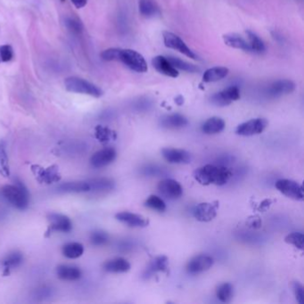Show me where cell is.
<instances>
[{"mask_svg": "<svg viewBox=\"0 0 304 304\" xmlns=\"http://www.w3.org/2000/svg\"><path fill=\"white\" fill-rule=\"evenodd\" d=\"M176 104L178 105H182L184 104V97L182 96H177L175 98Z\"/></svg>", "mask_w": 304, "mask_h": 304, "instance_id": "7dc6e473", "label": "cell"}, {"mask_svg": "<svg viewBox=\"0 0 304 304\" xmlns=\"http://www.w3.org/2000/svg\"><path fill=\"white\" fill-rule=\"evenodd\" d=\"M217 209H218V204H214L213 203H201L195 207L193 214L196 218V221L209 222L213 221L217 216Z\"/></svg>", "mask_w": 304, "mask_h": 304, "instance_id": "e0dca14e", "label": "cell"}, {"mask_svg": "<svg viewBox=\"0 0 304 304\" xmlns=\"http://www.w3.org/2000/svg\"><path fill=\"white\" fill-rule=\"evenodd\" d=\"M65 25L73 33H80L83 29V24L77 18L67 17L65 19Z\"/></svg>", "mask_w": 304, "mask_h": 304, "instance_id": "ab89813d", "label": "cell"}, {"mask_svg": "<svg viewBox=\"0 0 304 304\" xmlns=\"http://www.w3.org/2000/svg\"><path fill=\"white\" fill-rule=\"evenodd\" d=\"M247 224H248V226L250 228H253V229H259L262 226V221H261V219L259 217H254V218H250L249 219Z\"/></svg>", "mask_w": 304, "mask_h": 304, "instance_id": "f6af8a7d", "label": "cell"}, {"mask_svg": "<svg viewBox=\"0 0 304 304\" xmlns=\"http://www.w3.org/2000/svg\"><path fill=\"white\" fill-rule=\"evenodd\" d=\"M169 268V260L166 256H158L151 262L146 267V271L143 274L144 279H148L152 278L159 272H165Z\"/></svg>", "mask_w": 304, "mask_h": 304, "instance_id": "7402d4cb", "label": "cell"}, {"mask_svg": "<svg viewBox=\"0 0 304 304\" xmlns=\"http://www.w3.org/2000/svg\"><path fill=\"white\" fill-rule=\"evenodd\" d=\"M13 57V47L10 45L0 46V63H6Z\"/></svg>", "mask_w": 304, "mask_h": 304, "instance_id": "60d3db41", "label": "cell"}, {"mask_svg": "<svg viewBox=\"0 0 304 304\" xmlns=\"http://www.w3.org/2000/svg\"><path fill=\"white\" fill-rule=\"evenodd\" d=\"M158 191L168 200H177L183 195V188L175 179H164L159 182Z\"/></svg>", "mask_w": 304, "mask_h": 304, "instance_id": "9c48e42d", "label": "cell"}, {"mask_svg": "<svg viewBox=\"0 0 304 304\" xmlns=\"http://www.w3.org/2000/svg\"><path fill=\"white\" fill-rule=\"evenodd\" d=\"M152 64L156 71L163 75L171 77V78H177L179 75L178 70L171 65L170 61L165 56H163V55L155 56L152 60Z\"/></svg>", "mask_w": 304, "mask_h": 304, "instance_id": "d6986e66", "label": "cell"}, {"mask_svg": "<svg viewBox=\"0 0 304 304\" xmlns=\"http://www.w3.org/2000/svg\"><path fill=\"white\" fill-rule=\"evenodd\" d=\"M162 155L168 163L171 164H188L192 161L191 154L189 152L179 148H163Z\"/></svg>", "mask_w": 304, "mask_h": 304, "instance_id": "5bb4252c", "label": "cell"}, {"mask_svg": "<svg viewBox=\"0 0 304 304\" xmlns=\"http://www.w3.org/2000/svg\"><path fill=\"white\" fill-rule=\"evenodd\" d=\"M56 191L62 194H83L89 193L90 186L88 180H80V181H70L58 185Z\"/></svg>", "mask_w": 304, "mask_h": 304, "instance_id": "ac0fdd59", "label": "cell"}, {"mask_svg": "<svg viewBox=\"0 0 304 304\" xmlns=\"http://www.w3.org/2000/svg\"><path fill=\"white\" fill-rule=\"evenodd\" d=\"M214 260L212 256L201 254L195 256L188 262L187 271L191 275H196L209 271L213 266Z\"/></svg>", "mask_w": 304, "mask_h": 304, "instance_id": "7c38bea8", "label": "cell"}, {"mask_svg": "<svg viewBox=\"0 0 304 304\" xmlns=\"http://www.w3.org/2000/svg\"><path fill=\"white\" fill-rule=\"evenodd\" d=\"M246 33L248 42H249V45L251 46V49H252V53L263 54L266 51L265 44L262 40V38L259 37L258 35H256L251 30H247Z\"/></svg>", "mask_w": 304, "mask_h": 304, "instance_id": "4dcf8cb0", "label": "cell"}, {"mask_svg": "<svg viewBox=\"0 0 304 304\" xmlns=\"http://www.w3.org/2000/svg\"><path fill=\"white\" fill-rule=\"evenodd\" d=\"M61 1H62V2H63V1H64V0H61Z\"/></svg>", "mask_w": 304, "mask_h": 304, "instance_id": "c3c4849f", "label": "cell"}, {"mask_svg": "<svg viewBox=\"0 0 304 304\" xmlns=\"http://www.w3.org/2000/svg\"><path fill=\"white\" fill-rule=\"evenodd\" d=\"M223 41L229 47L236 48V49H241V50L252 53V49H251L248 40H246V38H243L238 34H226L223 36Z\"/></svg>", "mask_w": 304, "mask_h": 304, "instance_id": "484cf974", "label": "cell"}, {"mask_svg": "<svg viewBox=\"0 0 304 304\" xmlns=\"http://www.w3.org/2000/svg\"><path fill=\"white\" fill-rule=\"evenodd\" d=\"M48 227L46 229L45 237L48 238L52 234L69 233L72 229V222L71 219L66 215L60 213H52L47 215Z\"/></svg>", "mask_w": 304, "mask_h": 304, "instance_id": "5b68a950", "label": "cell"}, {"mask_svg": "<svg viewBox=\"0 0 304 304\" xmlns=\"http://www.w3.org/2000/svg\"><path fill=\"white\" fill-rule=\"evenodd\" d=\"M226 123L223 119L220 117H212L204 121L201 129L203 133L206 135H215L222 132L225 129Z\"/></svg>", "mask_w": 304, "mask_h": 304, "instance_id": "4316f807", "label": "cell"}, {"mask_svg": "<svg viewBox=\"0 0 304 304\" xmlns=\"http://www.w3.org/2000/svg\"><path fill=\"white\" fill-rule=\"evenodd\" d=\"M217 298L221 303L228 304L233 299L234 287L230 283H223L220 285L216 290Z\"/></svg>", "mask_w": 304, "mask_h": 304, "instance_id": "1f68e13d", "label": "cell"}, {"mask_svg": "<svg viewBox=\"0 0 304 304\" xmlns=\"http://www.w3.org/2000/svg\"><path fill=\"white\" fill-rule=\"evenodd\" d=\"M285 242L288 245H292L300 250L304 249V234L301 233V232H293V233L288 234V236L285 238Z\"/></svg>", "mask_w": 304, "mask_h": 304, "instance_id": "8d00e7d4", "label": "cell"}, {"mask_svg": "<svg viewBox=\"0 0 304 304\" xmlns=\"http://www.w3.org/2000/svg\"><path fill=\"white\" fill-rule=\"evenodd\" d=\"M30 170L39 183L51 185V184L58 183L62 179V176L59 171V167L55 164L46 168L33 164L30 167Z\"/></svg>", "mask_w": 304, "mask_h": 304, "instance_id": "8992f818", "label": "cell"}, {"mask_svg": "<svg viewBox=\"0 0 304 304\" xmlns=\"http://www.w3.org/2000/svg\"><path fill=\"white\" fill-rule=\"evenodd\" d=\"M118 61L124 63L131 71L138 73H144L148 70L146 59L141 54L133 49H121L120 48Z\"/></svg>", "mask_w": 304, "mask_h": 304, "instance_id": "277c9868", "label": "cell"}, {"mask_svg": "<svg viewBox=\"0 0 304 304\" xmlns=\"http://www.w3.org/2000/svg\"><path fill=\"white\" fill-rule=\"evenodd\" d=\"M296 89V84L290 79H279L269 86L267 89V95L271 97L288 95Z\"/></svg>", "mask_w": 304, "mask_h": 304, "instance_id": "9a60e30c", "label": "cell"}, {"mask_svg": "<svg viewBox=\"0 0 304 304\" xmlns=\"http://www.w3.org/2000/svg\"><path fill=\"white\" fill-rule=\"evenodd\" d=\"M193 176L203 186H224L232 178V172L225 166L206 164L197 168Z\"/></svg>", "mask_w": 304, "mask_h": 304, "instance_id": "6da1fadb", "label": "cell"}, {"mask_svg": "<svg viewBox=\"0 0 304 304\" xmlns=\"http://www.w3.org/2000/svg\"><path fill=\"white\" fill-rule=\"evenodd\" d=\"M116 157V150L113 147H106L97 151L93 154L89 160V163L93 168L101 169L108 166L109 164L113 163Z\"/></svg>", "mask_w": 304, "mask_h": 304, "instance_id": "4fadbf2b", "label": "cell"}, {"mask_svg": "<svg viewBox=\"0 0 304 304\" xmlns=\"http://www.w3.org/2000/svg\"><path fill=\"white\" fill-rule=\"evenodd\" d=\"M167 58L170 61L171 65L176 68L177 70H181V71H187V72H197V71H200V69L195 64L188 63V62L183 61V60L178 58V57L170 56V57H167Z\"/></svg>", "mask_w": 304, "mask_h": 304, "instance_id": "e575fe53", "label": "cell"}, {"mask_svg": "<svg viewBox=\"0 0 304 304\" xmlns=\"http://www.w3.org/2000/svg\"><path fill=\"white\" fill-rule=\"evenodd\" d=\"M139 12L146 18L154 17L159 13L158 8L152 0H139Z\"/></svg>", "mask_w": 304, "mask_h": 304, "instance_id": "836d02e7", "label": "cell"}, {"mask_svg": "<svg viewBox=\"0 0 304 304\" xmlns=\"http://www.w3.org/2000/svg\"><path fill=\"white\" fill-rule=\"evenodd\" d=\"M2 196L13 207L24 211L29 204V193L25 185L16 180L13 185H5L1 189Z\"/></svg>", "mask_w": 304, "mask_h": 304, "instance_id": "7a4b0ae2", "label": "cell"}, {"mask_svg": "<svg viewBox=\"0 0 304 304\" xmlns=\"http://www.w3.org/2000/svg\"><path fill=\"white\" fill-rule=\"evenodd\" d=\"M229 70L226 67L217 66L210 68L204 71L203 75V81L206 83L216 82L221 79L226 78L229 74Z\"/></svg>", "mask_w": 304, "mask_h": 304, "instance_id": "83f0119b", "label": "cell"}, {"mask_svg": "<svg viewBox=\"0 0 304 304\" xmlns=\"http://www.w3.org/2000/svg\"><path fill=\"white\" fill-rule=\"evenodd\" d=\"M56 276L63 281H77L82 276V271L79 267L62 264L56 268Z\"/></svg>", "mask_w": 304, "mask_h": 304, "instance_id": "44dd1931", "label": "cell"}, {"mask_svg": "<svg viewBox=\"0 0 304 304\" xmlns=\"http://www.w3.org/2000/svg\"><path fill=\"white\" fill-rule=\"evenodd\" d=\"M64 86L68 91L78 94H84L94 97H100L103 96L104 92L96 86L95 84L89 82L86 79L79 77H69L64 80Z\"/></svg>", "mask_w": 304, "mask_h": 304, "instance_id": "3957f363", "label": "cell"}, {"mask_svg": "<svg viewBox=\"0 0 304 304\" xmlns=\"http://www.w3.org/2000/svg\"><path fill=\"white\" fill-rule=\"evenodd\" d=\"M269 122L264 118H255L245 121L238 126L236 133L243 137H252L263 133L266 129Z\"/></svg>", "mask_w": 304, "mask_h": 304, "instance_id": "ba28073f", "label": "cell"}, {"mask_svg": "<svg viewBox=\"0 0 304 304\" xmlns=\"http://www.w3.org/2000/svg\"><path fill=\"white\" fill-rule=\"evenodd\" d=\"M0 175L4 178H8L10 176L8 155L4 141H0Z\"/></svg>", "mask_w": 304, "mask_h": 304, "instance_id": "d6a6232c", "label": "cell"}, {"mask_svg": "<svg viewBox=\"0 0 304 304\" xmlns=\"http://www.w3.org/2000/svg\"><path fill=\"white\" fill-rule=\"evenodd\" d=\"M292 288L294 295L296 297L297 303L300 304H304V288L303 285L300 282H293L292 284Z\"/></svg>", "mask_w": 304, "mask_h": 304, "instance_id": "7bdbcfd3", "label": "cell"}, {"mask_svg": "<svg viewBox=\"0 0 304 304\" xmlns=\"http://www.w3.org/2000/svg\"><path fill=\"white\" fill-rule=\"evenodd\" d=\"M275 187L284 196L296 201H304V188L301 184L292 179H279L275 184Z\"/></svg>", "mask_w": 304, "mask_h": 304, "instance_id": "52a82bcc", "label": "cell"}, {"mask_svg": "<svg viewBox=\"0 0 304 304\" xmlns=\"http://www.w3.org/2000/svg\"><path fill=\"white\" fill-rule=\"evenodd\" d=\"M22 263H23V254H21V252L13 251V252L9 253L4 257L3 263H2L3 267H4L3 276L7 277L10 275L11 271L18 267L21 266Z\"/></svg>", "mask_w": 304, "mask_h": 304, "instance_id": "603a6c76", "label": "cell"}, {"mask_svg": "<svg viewBox=\"0 0 304 304\" xmlns=\"http://www.w3.org/2000/svg\"><path fill=\"white\" fill-rule=\"evenodd\" d=\"M130 263L124 258L118 257L105 262L104 264V271L109 273H126L130 270Z\"/></svg>", "mask_w": 304, "mask_h": 304, "instance_id": "d4e9b609", "label": "cell"}, {"mask_svg": "<svg viewBox=\"0 0 304 304\" xmlns=\"http://www.w3.org/2000/svg\"><path fill=\"white\" fill-rule=\"evenodd\" d=\"M145 205L147 208L151 209L153 211H156L159 213H163L166 210V204L163 201V198H161L160 196H154V195H152L146 199Z\"/></svg>", "mask_w": 304, "mask_h": 304, "instance_id": "d590c367", "label": "cell"}, {"mask_svg": "<svg viewBox=\"0 0 304 304\" xmlns=\"http://www.w3.org/2000/svg\"><path fill=\"white\" fill-rule=\"evenodd\" d=\"M120 53V48H108L105 49L101 53V58L106 62H112V61H118Z\"/></svg>", "mask_w": 304, "mask_h": 304, "instance_id": "b9f144b4", "label": "cell"}, {"mask_svg": "<svg viewBox=\"0 0 304 304\" xmlns=\"http://www.w3.org/2000/svg\"><path fill=\"white\" fill-rule=\"evenodd\" d=\"M238 99H240V89L237 86L229 87L222 91L215 93L210 97L211 103L219 107L227 106Z\"/></svg>", "mask_w": 304, "mask_h": 304, "instance_id": "8fae6325", "label": "cell"}, {"mask_svg": "<svg viewBox=\"0 0 304 304\" xmlns=\"http://www.w3.org/2000/svg\"><path fill=\"white\" fill-rule=\"evenodd\" d=\"M188 124V119L182 114H179V113L169 114V115H165V116H163L160 119V126L163 129H182Z\"/></svg>", "mask_w": 304, "mask_h": 304, "instance_id": "ffe728a7", "label": "cell"}, {"mask_svg": "<svg viewBox=\"0 0 304 304\" xmlns=\"http://www.w3.org/2000/svg\"><path fill=\"white\" fill-rule=\"evenodd\" d=\"M54 295V289L48 286H41L33 292V298L36 301L47 300Z\"/></svg>", "mask_w": 304, "mask_h": 304, "instance_id": "f35d334b", "label": "cell"}, {"mask_svg": "<svg viewBox=\"0 0 304 304\" xmlns=\"http://www.w3.org/2000/svg\"><path fill=\"white\" fill-rule=\"evenodd\" d=\"M163 37L164 45L167 47L179 51V53L185 54L189 58L194 59V60L197 59V55L187 46V44L179 38L178 35L172 33V32H169V31H164L163 33Z\"/></svg>", "mask_w": 304, "mask_h": 304, "instance_id": "30bf717a", "label": "cell"}, {"mask_svg": "<svg viewBox=\"0 0 304 304\" xmlns=\"http://www.w3.org/2000/svg\"><path fill=\"white\" fill-rule=\"evenodd\" d=\"M62 253L64 257L71 260H75L83 255L84 246L78 242H70L63 246Z\"/></svg>", "mask_w": 304, "mask_h": 304, "instance_id": "f1b7e54d", "label": "cell"}, {"mask_svg": "<svg viewBox=\"0 0 304 304\" xmlns=\"http://www.w3.org/2000/svg\"><path fill=\"white\" fill-rule=\"evenodd\" d=\"M71 3L74 4L76 8H82L84 7L87 3H88V0H71Z\"/></svg>", "mask_w": 304, "mask_h": 304, "instance_id": "bcb514c9", "label": "cell"}, {"mask_svg": "<svg viewBox=\"0 0 304 304\" xmlns=\"http://www.w3.org/2000/svg\"><path fill=\"white\" fill-rule=\"evenodd\" d=\"M88 184L90 186V191L89 193H106V192L112 191L115 188V182L113 179L109 178H95L88 180Z\"/></svg>", "mask_w": 304, "mask_h": 304, "instance_id": "cb8c5ba5", "label": "cell"}, {"mask_svg": "<svg viewBox=\"0 0 304 304\" xmlns=\"http://www.w3.org/2000/svg\"><path fill=\"white\" fill-rule=\"evenodd\" d=\"M95 137L100 143L106 144L109 142L115 140L117 138V134L107 127L102 125H97L95 128Z\"/></svg>", "mask_w": 304, "mask_h": 304, "instance_id": "f546056e", "label": "cell"}, {"mask_svg": "<svg viewBox=\"0 0 304 304\" xmlns=\"http://www.w3.org/2000/svg\"><path fill=\"white\" fill-rule=\"evenodd\" d=\"M144 175L152 176V177H159L164 175L165 171L163 168L158 166H147L143 170Z\"/></svg>", "mask_w": 304, "mask_h": 304, "instance_id": "ee69618b", "label": "cell"}, {"mask_svg": "<svg viewBox=\"0 0 304 304\" xmlns=\"http://www.w3.org/2000/svg\"><path fill=\"white\" fill-rule=\"evenodd\" d=\"M93 246H102L106 245L109 241L108 234L103 230H95L92 232L89 238Z\"/></svg>", "mask_w": 304, "mask_h": 304, "instance_id": "74e56055", "label": "cell"}, {"mask_svg": "<svg viewBox=\"0 0 304 304\" xmlns=\"http://www.w3.org/2000/svg\"><path fill=\"white\" fill-rule=\"evenodd\" d=\"M115 218L117 221L130 228H146L149 225V220L147 218L130 212L117 213Z\"/></svg>", "mask_w": 304, "mask_h": 304, "instance_id": "2e32d148", "label": "cell"}]
</instances>
